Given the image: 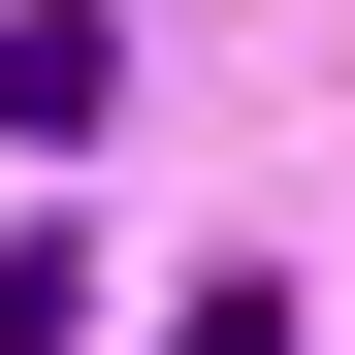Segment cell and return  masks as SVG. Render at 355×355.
<instances>
[{
	"label": "cell",
	"instance_id": "cell-1",
	"mask_svg": "<svg viewBox=\"0 0 355 355\" xmlns=\"http://www.w3.org/2000/svg\"><path fill=\"white\" fill-rule=\"evenodd\" d=\"M194 355H291V323H259V291H226V323H194Z\"/></svg>",
	"mask_w": 355,
	"mask_h": 355
}]
</instances>
